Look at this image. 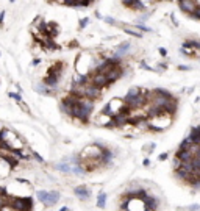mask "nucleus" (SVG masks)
<instances>
[{
	"label": "nucleus",
	"instance_id": "obj_11",
	"mask_svg": "<svg viewBox=\"0 0 200 211\" xmlns=\"http://www.w3.org/2000/svg\"><path fill=\"white\" fill-rule=\"evenodd\" d=\"M142 202H144V207H146V211H157V208H158V199L146 196V197L142 199Z\"/></svg>",
	"mask_w": 200,
	"mask_h": 211
},
{
	"label": "nucleus",
	"instance_id": "obj_10",
	"mask_svg": "<svg viewBox=\"0 0 200 211\" xmlns=\"http://www.w3.org/2000/svg\"><path fill=\"white\" fill-rule=\"evenodd\" d=\"M13 169V166L8 161V157H2L0 155V177H5L8 175V172Z\"/></svg>",
	"mask_w": 200,
	"mask_h": 211
},
{
	"label": "nucleus",
	"instance_id": "obj_5",
	"mask_svg": "<svg viewBox=\"0 0 200 211\" xmlns=\"http://www.w3.org/2000/svg\"><path fill=\"white\" fill-rule=\"evenodd\" d=\"M122 74H124V69L120 67V66H114L113 69H109L107 74V80H108V83L111 85V83H114L116 80H119L120 77H122Z\"/></svg>",
	"mask_w": 200,
	"mask_h": 211
},
{
	"label": "nucleus",
	"instance_id": "obj_17",
	"mask_svg": "<svg viewBox=\"0 0 200 211\" xmlns=\"http://www.w3.org/2000/svg\"><path fill=\"white\" fill-rule=\"evenodd\" d=\"M124 31L127 35H131V36H136V38H142V33L138 30V28H130V27H124Z\"/></svg>",
	"mask_w": 200,
	"mask_h": 211
},
{
	"label": "nucleus",
	"instance_id": "obj_40",
	"mask_svg": "<svg viewBox=\"0 0 200 211\" xmlns=\"http://www.w3.org/2000/svg\"><path fill=\"white\" fill-rule=\"evenodd\" d=\"M59 211H69V208H67V207H63V208H61Z\"/></svg>",
	"mask_w": 200,
	"mask_h": 211
},
{
	"label": "nucleus",
	"instance_id": "obj_15",
	"mask_svg": "<svg viewBox=\"0 0 200 211\" xmlns=\"http://www.w3.org/2000/svg\"><path fill=\"white\" fill-rule=\"evenodd\" d=\"M141 92H142V89H141V88H131V89H128V92H127V96L124 97V100H128V99L138 97Z\"/></svg>",
	"mask_w": 200,
	"mask_h": 211
},
{
	"label": "nucleus",
	"instance_id": "obj_16",
	"mask_svg": "<svg viewBox=\"0 0 200 211\" xmlns=\"http://www.w3.org/2000/svg\"><path fill=\"white\" fill-rule=\"evenodd\" d=\"M146 8H147V5L144 3L142 0H135L131 5V9H135V11H144Z\"/></svg>",
	"mask_w": 200,
	"mask_h": 211
},
{
	"label": "nucleus",
	"instance_id": "obj_34",
	"mask_svg": "<svg viewBox=\"0 0 200 211\" xmlns=\"http://www.w3.org/2000/svg\"><path fill=\"white\" fill-rule=\"evenodd\" d=\"M39 63H41V59H39V58H35V59L31 61V66H38Z\"/></svg>",
	"mask_w": 200,
	"mask_h": 211
},
{
	"label": "nucleus",
	"instance_id": "obj_22",
	"mask_svg": "<svg viewBox=\"0 0 200 211\" xmlns=\"http://www.w3.org/2000/svg\"><path fill=\"white\" fill-rule=\"evenodd\" d=\"M172 166H174V170H178L180 166H181V161L175 157V158H174V163H172Z\"/></svg>",
	"mask_w": 200,
	"mask_h": 211
},
{
	"label": "nucleus",
	"instance_id": "obj_39",
	"mask_svg": "<svg viewBox=\"0 0 200 211\" xmlns=\"http://www.w3.org/2000/svg\"><path fill=\"white\" fill-rule=\"evenodd\" d=\"M149 164H150V161L146 158V160H144V166H149Z\"/></svg>",
	"mask_w": 200,
	"mask_h": 211
},
{
	"label": "nucleus",
	"instance_id": "obj_41",
	"mask_svg": "<svg viewBox=\"0 0 200 211\" xmlns=\"http://www.w3.org/2000/svg\"><path fill=\"white\" fill-rule=\"evenodd\" d=\"M88 2H89V3H91V2H94V0H88Z\"/></svg>",
	"mask_w": 200,
	"mask_h": 211
},
{
	"label": "nucleus",
	"instance_id": "obj_6",
	"mask_svg": "<svg viewBox=\"0 0 200 211\" xmlns=\"http://www.w3.org/2000/svg\"><path fill=\"white\" fill-rule=\"evenodd\" d=\"M89 78H91L92 85L97 88H107V85H109L105 74H92V75H89Z\"/></svg>",
	"mask_w": 200,
	"mask_h": 211
},
{
	"label": "nucleus",
	"instance_id": "obj_35",
	"mask_svg": "<svg viewBox=\"0 0 200 211\" xmlns=\"http://www.w3.org/2000/svg\"><path fill=\"white\" fill-rule=\"evenodd\" d=\"M159 55H161V57H166V55H167V52H166V49H159Z\"/></svg>",
	"mask_w": 200,
	"mask_h": 211
},
{
	"label": "nucleus",
	"instance_id": "obj_1",
	"mask_svg": "<svg viewBox=\"0 0 200 211\" xmlns=\"http://www.w3.org/2000/svg\"><path fill=\"white\" fill-rule=\"evenodd\" d=\"M63 69H64V64H63V63L53 64L52 67L49 69L46 78H44V85H47L50 89H55V88H57V85H58V81H59V78H61Z\"/></svg>",
	"mask_w": 200,
	"mask_h": 211
},
{
	"label": "nucleus",
	"instance_id": "obj_13",
	"mask_svg": "<svg viewBox=\"0 0 200 211\" xmlns=\"http://www.w3.org/2000/svg\"><path fill=\"white\" fill-rule=\"evenodd\" d=\"M94 122H96L97 125L100 127H111V122H113V117H109V116L100 113L97 117H94Z\"/></svg>",
	"mask_w": 200,
	"mask_h": 211
},
{
	"label": "nucleus",
	"instance_id": "obj_30",
	"mask_svg": "<svg viewBox=\"0 0 200 211\" xmlns=\"http://www.w3.org/2000/svg\"><path fill=\"white\" fill-rule=\"evenodd\" d=\"M33 157H35L38 161H39V163H44V160H42V157H41V155H38L36 152H33Z\"/></svg>",
	"mask_w": 200,
	"mask_h": 211
},
{
	"label": "nucleus",
	"instance_id": "obj_36",
	"mask_svg": "<svg viewBox=\"0 0 200 211\" xmlns=\"http://www.w3.org/2000/svg\"><path fill=\"white\" fill-rule=\"evenodd\" d=\"M20 107L24 108V111H25V113H30V111H28V107H27L25 103H22V102H20Z\"/></svg>",
	"mask_w": 200,
	"mask_h": 211
},
{
	"label": "nucleus",
	"instance_id": "obj_33",
	"mask_svg": "<svg viewBox=\"0 0 200 211\" xmlns=\"http://www.w3.org/2000/svg\"><path fill=\"white\" fill-rule=\"evenodd\" d=\"M178 69H180V70H189L191 67H189V66H185V64H180Z\"/></svg>",
	"mask_w": 200,
	"mask_h": 211
},
{
	"label": "nucleus",
	"instance_id": "obj_32",
	"mask_svg": "<svg viewBox=\"0 0 200 211\" xmlns=\"http://www.w3.org/2000/svg\"><path fill=\"white\" fill-rule=\"evenodd\" d=\"M141 67H144V69H147V70H153L152 67H150V66L147 64V63H144V61H142V63H141Z\"/></svg>",
	"mask_w": 200,
	"mask_h": 211
},
{
	"label": "nucleus",
	"instance_id": "obj_3",
	"mask_svg": "<svg viewBox=\"0 0 200 211\" xmlns=\"http://www.w3.org/2000/svg\"><path fill=\"white\" fill-rule=\"evenodd\" d=\"M36 197L39 199V202H42L46 207H52L59 200V192L58 191H38Z\"/></svg>",
	"mask_w": 200,
	"mask_h": 211
},
{
	"label": "nucleus",
	"instance_id": "obj_12",
	"mask_svg": "<svg viewBox=\"0 0 200 211\" xmlns=\"http://www.w3.org/2000/svg\"><path fill=\"white\" fill-rule=\"evenodd\" d=\"M130 49H131V44L128 42V41H125V42H122V44H119V47L116 49V53H114V58H122L125 53H128L130 52Z\"/></svg>",
	"mask_w": 200,
	"mask_h": 211
},
{
	"label": "nucleus",
	"instance_id": "obj_7",
	"mask_svg": "<svg viewBox=\"0 0 200 211\" xmlns=\"http://www.w3.org/2000/svg\"><path fill=\"white\" fill-rule=\"evenodd\" d=\"M175 157L178 158L181 163H188V161H192L196 160V155H194L192 150H186V149H178L175 153Z\"/></svg>",
	"mask_w": 200,
	"mask_h": 211
},
{
	"label": "nucleus",
	"instance_id": "obj_31",
	"mask_svg": "<svg viewBox=\"0 0 200 211\" xmlns=\"http://www.w3.org/2000/svg\"><path fill=\"white\" fill-rule=\"evenodd\" d=\"M153 147H155V144H153V142H152V144H149V146L146 147V152H149V153H150V152L153 150Z\"/></svg>",
	"mask_w": 200,
	"mask_h": 211
},
{
	"label": "nucleus",
	"instance_id": "obj_21",
	"mask_svg": "<svg viewBox=\"0 0 200 211\" xmlns=\"http://www.w3.org/2000/svg\"><path fill=\"white\" fill-rule=\"evenodd\" d=\"M8 96H9L11 99H14V100H16V102H19V103L22 102V97H20V94H16V92H9V94H8Z\"/></svg>",
	"mask_w": 200,
	"mask_h": 211
},
{
	"label": "nucleus",
	"instance_id": "obj_2",
	"mask_svg": "<svg viewBox=\"0 0 200 211\" xmlns=\"http://www.w3.org/2000/svg\"><path fill=\"white\" fill-rule=\"evenodd\" d=\"M14 211H31L33 210V200L31 197H14L8 202Z\"/></svg>",
	"mask_w": 200,
	"mask_h": 211
},
{
	"label": "nucleus",
	"instance_id": "obj_19",
	"mask_svg": "<svg viewBox=\"0 0 200 211\" xmlns=\"http://www.w3.org/2000/svg\"><path fill=\"white\" fill-rule=\"evenodd\" d=\"M183 47H189V49H197V50H200V42L199 41H186L185 44H183Z\"/></svg>",
	"mask_w": 200,
	"mask_h": 211
},
{
	"label": "nucleus",
	"instance_id": "obj_20",
	"mask_svg": "<svg viewBox=\"0 0 200 211\" xmlns=\"http://www.w3.org/2000/svg\"><path fill=\"white\" fill-rule=\"evenodd\" d=\"M36 91L41 92V94H50V88L47 85H44V83H41V85L36 86Z\"/></svg>",
	"mask_w": 200,
	"mask_h": 211
},
{
	"label": "nucleus",
	"instance_id": "obj_23",
	"mask_svg": "<svg viewBox=\"0 0 200 211\" xmlns=\"http://www.w3.org/2000/svg\"><path fill=\"white\" fill-rule=\"evenodd\" d=\"M135 28H138L139 31H152V30L149 28V27H146L144 24H136V27H135Z\"/></svg>",
	"mask_w": 200,
	"mask_h": 211
},
{
	"label": "nucleus",
	"instance_id": "obj_44",
	"mask_svg": "<svg viewBox=\"0 0 200 211\" xmlns=\"http://www.w3.org/2000/svg\"><path fill=\"white\" fill-rule=\"evenodd\" d=\"M0 130H2V128H0Z\"/></svg>",
	"mask_w": 200,
	"mask_h": 211
},
{
	"label": "nucleus",
	"instance_id": "obj_25",
	"mask_svg": "<svg viewBox=\"0 0 200 211\" xmlns=\"http://www.w3.org/2000/svg\"><path fill=\"white\" fill-rule=\"evenodd\" d=\"M103 20L107 22V24H109V25H117V24H116V20H114L113 17H109V16H107V17H103Z\"/></svg>",
	"mask_w": 200,
	"mask_h": 211
},
{
	"label": "nucleus",
	"instance_id": "obj_43",
	"mask_svg": "<svg viewBox=\"0 0 200 211\" xmlns=\"http://www.w3.org/2000/svg\"><path fill=\"white\" fill-rule=\"evenodd\" d=\"M9 2H14V0H9Z\"/></svg>",
	"mask_w": 200,
	"mask_h": 211
},
{
	"label": "nucleus",
	"instance_id": "obj_24",
	"mask_svg": "<svg viewBox=\"0 0 200 211\" xmlns=\"http://www.w3.org/2000/svg\"><path fill=\"white\" fill-rule=\"evenodd\" d=\"M191 16H192V17H196V19H199V20H200V5H197V8L194 9V13H192Z\"/></svg>",
	"mask_w": 200,
	"mask_h": 211
},
{
	"label": "nucleus",
	"instance_id": "obj_28",
	"mask_svg": "<svg viewBox=\"0 0 200 211\" xmlns=\"http://www.w3.org/2000/svg\"><path fill=\"white\" fill-rule=\"evenodd\" d=\"M188 211H196V210H200V205H191V207L186 208Z\"/></svg>",
	"mask_w": 200,
	"mask_h": 211
},
{
	"label": "nucleus",
	"instance_id": "obj_4",
	"mask_svg": "<svg viewBox=\"0 0 200 211\" xmlns=\"http://www.w3.org/2000/svg\"><path fill=\"white\" fill-rule=\"evenodd\" d=\"M149 125H150V130H164L167 125H170V116L169 114H161V116L150 117Z\"/></svg>",
	"mask_w": 200,
	"mask_h": 211
},
{
	"label": "nucleus",
	"instance_id": "obj_29",
	"mask_svg": "<svg viewBox=\"0 0 200 211\" xmlns=\"http://www.w3.org/2000/svg\"><path fill=\"white\" fill-rule=\"evenodd\" d=\"M167 158H169V153H167V152H164V153L159 155V160H161V161H164V160H167Z\"/></svg>",
	"mask_w": 200,
	"mask_h": 211
},
{
	"label": "nucleus",
	"instance_id": "obj_37",
	"mask_svg": "<svg viewBox=\"0 0 200 211\" xmlns=\"http://www.w3.org/2000/svg\"><path fill=\"white\" fill-rule=\"evenodd\" d=\"M3 17H5V13L2 11V13H0V25H3Z\"/></svg>",
	"mask_w": 200,
	"mask_h": 211
},
{
	"label": "nucleus",
	"instance_id": "obj_27",
	"mask_svg": "<svg viewBox=\"0 0 200 211\" xmlns=\"http://www.w3.org/2000/svg\"><path fill=\"white\" fill-rule=\"evenodd\" d=\"M133 2L135 0H122V3L125 5V7H128V8H131V5H133Z\"/></svg>",
	"mask_w": 200,
	"mask_h": 211
},
{
	"label": "nucleus",
	"instance_id": "obj_8",
	"mask_svg": "<svg viewBox=\"0 0 200 211\" xmlns=\"http://www.w3.org/2000/svg\"><path fill=\"white\" fill-rule=\"evenodd\" d=\"M196 8H197V2H196V0H180V9L185 11V13L192 14Z\"/></svg>",
	"mask_w": 200,
	"mask_h": 211
},
{
	"label": "nucleus",
	"instance_id": "obj_9",
	"mask_svg": "<svg viewBox=\"0 0 200 211\" xmlns=\"http://www.w3.org/2000/svg\"><path fill=\"white\" fill-rule=\"evenodd\" d=\"M74 194L78 199H81V200H88V199L91 197V191H89V188L88 186H77L75 189H74Z\"/></svg>",
	"mask_w": 200,
	"mask_h": 211
},
{
	"label": "nucleus",
	"instance_id": "obj_26",
	"mask_svg": "<svg viewBox=\"0 0 200 211\" xmlns=\"http://www.w3.org/2000/svg\"><path fill=\"white\" fill-rule=\"evenodd\" d=\"M88 22H89V19H88V17H83V19L80 20V28H85V27L88 25Z\"/></svg>",
	"mask_w": 200,
	"mask_h": 211
},
{
	"label": "nucleus",
	"instance_id": "obj_38",
	"mask_svg": "<svg viewBox=\"0 0 200 211\" xmlns=\"http://www.w3.org/2000/svg\"><path fill=\"white\" fill-rule=\"evenodd\" d=\"M170 19H172V22H174V24L177 25V20H175V16H174V14H170Z\"/></svg>",
	"mask_w": 200,
	"mask_h": 211
},
{
	"label": "nucleus",
	"instance_id": "obj_14",
	"mask_svg": "<svg viewBox=\"0 0 200 211\" xmlns=\"http://www.w3.org/2000/svg\"><path fill=\"white\" fill-rule=\"evenodd\" d=\"M55 167H57V170H61V172H64V174H72L74 172V167H72V164L67 163V161H63V163H58V164H55Z\"/></svg>",
	"mask_w": 200,
	"mask_h": 211
},
{
	"label": "nucleus",
	"instance_id": "obj_18",
	"mask_svg": "<svg viewBox=\"0 0 200 211\" xmlns=\"http://www.w3.org/2000/svg\"><path fill=\"white\" fill-rule=\"evenodd\" d=\"M105 205H107V194H105V192H100L99 197H97V207L103 210Z\"/></svg>",
	"mask_w": 200,
	"mask_h": 211
},
{
	"label": "nucleus",
	"instance_id": "obj_42",
	"mask_svg": "<svg viewBox=\"0 0 200 211\" xmlns=\"http://www.w3.org/2000/svg\"><path fill=\"white\" fill-rule=\"evenodd\" d=\"M197 160H199V164H200V158H197Z\"/></svg>",
	"mask_w": 200,
	"mask_h": 211
}]
</instances>
